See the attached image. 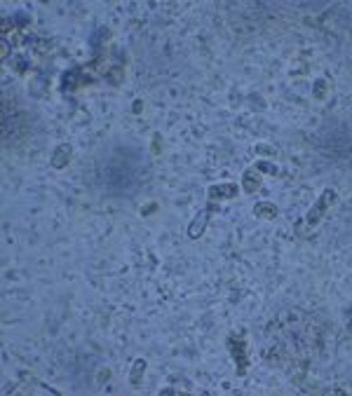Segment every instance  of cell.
Wrapping results in <instances>:
<instances>
[{"label": "cell", "mask_w": 352, "mask_h": 396, "mask_svg": "<svg viewBox=\"0 0 352 396\" xmlns=\"http://www.w3.org/2000/svg\"><path fill=\"white\" fill-rule=\"evenodd\" d=\"M228 350H230V356H233L235 366H237V373L240 375H247L249 370V350H247V340H244L242 333H233L228 338Z\"/></svg>", "instance_id": "2"}, {"label": "cell", "mask_w": 352, "mask_h": 396, "mask_svg": "<svg viewBox=\"0 0 352 396\" xmlns=\"http://www.w3.org/2000/svg\"><path fill=\"white\" fill-rule=\"evenodd\" d=\"M9 21H12V26H14V31H24V28L31 24V17H28L26 12H17L14 17H9Z\"/></svg>", "instance_id": "10"}, {"label": "cell", "mask_w": 352, "mask_h": 396, "mask_svg": "<svg viewBox=\"0 0 352 396\" xmlns=\"http://www.w3.org/2000/svg\"><path fill=\"white\" fill-rule=\"evenodd\" d=\"M9 49H12V45H9L5 38H0V59H2V61L9 56Z\"/></svg>", "instance_id": "13"}, {"label": "cell", "mask_w": 352, "mask_h": 396, "mask_svg": "<svg viewBox=\"0 0 352 396\" xmlns=\"http://www.w3.org/2000/svg\"><path fill=\"white\" fill-rule=\"evenodd\" d=\"M253 214H256V218H263V220H275L280 216V211H277V207L272 202H258L253 207Z\"/></svg>", "instance_id": "7"}, {"label": "cell", "mask_w": 352, "mask_h": 396, "mask_svg": "<svg viewBox=\"0 0 352 396\" xmlns=\"http://www.w3.org/2000/svg\"><path fill=\"white\" fill-rule=\"evenodd\" d=\"M106 380H110V370H101L99 373V385H103Z\"/></svg>", "instance_id": "15"}, {"label": "cell", "mask_w": 352, "mask_h": 396, "mask_svg": "<svg viewBox=\"0 0 352 396\" xmlns=\"http://www.w3.org/2000/svg\"><path fill=\"white\" fill-rule=\"evenodd\" d=\"M336 199H338V192H336V190H331V188H326L324 192L319 195V199H315L312 209L307 211L305 225L307 227H317V225H319V223H322V218H324V214L336 204Z\"/></svg>", "instance_id": "1"}, {"label": "cell", "mask_w": 352, "mask_h": 396, "mask_svg": "<svg viewBox=\"0 0 352 396\" xmlns=\"http://www.w3.org/2000/svg\"><path fill=\"white\" fill-rule=\"evenodd\" d=\"M132 110H134L136 115H139V113L144 110V101H141V99H136V101H134V108H132Z\"/></svg>", "instance_id": "16"}, {"label": "cell", "mask_w": 352, "mask_h": 396, "mask_svg": "<svg viewBox=\"0 0 352 396\" xmlns=\"http://www.w3.org/2000/svg\"><path fill=\"white\" fill-rule=\"evenodd\" d=\"M242 190L249 192V195L261 190V171L256 169V167H251V169H247L242 174Z\"/></svg>", "instance_id": "6"}, {"label": "cell", "mask_w": 352, "mask_h": 396, "mask_svg": "<svg viewBox=\"0 0 352 396\" xmlns=\"http://www.w3.org/2000/svg\"><path fill=\"white\" fill-rule=\"evenodd\" d=\"M144 373H146V361L144 359H136L134 361V368H132V373H129V382H132V385H141Z\"/></svg>", "instance_id": "9"}, {"label": "cell", "mask_w": 352, "mask_h": 396, "mask_svg": "<svg viewBox=\"0 0 352 396\" xmlns=\"http://www.w3.org/2000/svg\"><path fill=\"white\" fill-rule=\"evenodd\" d=\"M256 169L258 171H265V174H272V176H277L280 174V169H277V164H272V162H256Z\"/></svg>", "instance_id": "11"}, {"label": "cell", "mask_w": 352, "mask_h": 396, "mask_svg": "<svg viewBox=\"0 0 352 396\" xmlns=\"http://www.w3.org/2000/svg\"><path fill=\"white\" fill-rule=\"evenodd\" d=\"M240 195V185L237 183H216V185H209L207 197L211 202H221V199H235Z\"/></svg>", "instance_id": "3"}, {"label": "cell", "mask_w": 352, "mask_h": 396, "mask_svg": "<svg viewBox=\"0 0 352 396\" xmlns=\"http://www.w3.org/2000/svg\"><path fill=\"white\" fill-rule=\"evenodd\" d=\"M312 94H315V99H324L326 96V80H317Z\"/></svg>", "instance_id": "12"}, {"label": "cell", "mask_w": 352, "mask_h": 396, "mask_svg": "<svg viewBox=\"0 0 352 396\" xmlns=\"http://www.w3.org/2000/svg\"><path fill=\"white\" fill-rule=\"evenodd\" d=\"M103 80L108 82L110 87H120L125 82V66H110V68H106Z\"/></svg>", "instance_id": "8"}, {"label": "cell", "mask_w": 352, "mask_h": 396, "mask_svg": "<svg viewBox=\"0 0 352 396\" xmlns=\"http://www.w3.org/2000/svg\"><path fill=\"white\" fill-rule=\"evenodd\" d=\"M256 150H261V153H272V148H268V145H258Z\"/></svg>", "instance_id": "17"}, {"label": "cell", "mask_w": 352, "mask_h": 396, "mask_svg": "<svg viewBox=\"0 0 352 396\" xmlns=\"http://www.w3.org/2000/svg\"><path fill=\"white\" fill-rule=\"evenodd\" d=\"M71 157H73L71 143H59L54 150H52V167H54V169H63V167H68Z\"/></svg>", "instance_id": "5"}, {"label": "cell", "mask_w": 352, "mask_h": 396, "mask_svg": "<svg viewBox=\"0 0 352 396\" xmlns=\"http://www.w3.org/2000/svg\"><path fill=\"white\" fill-rule=\"evenodd\" d=\"M209 216H211V207L202 209L198 216L193 218V223L188 225V237L190 239H200V237H202V232H204L207 225H209Z\"/></svg>", "instance_id": "4"}, {"label": "cell", "mask_w": 352, "mask_h": 396, "mask_svg": "<svg viewBox=\"0 0 352 396\" xmlns=\"http://www.w3.org/2000/svg\"><path fill=\"white\" fill-rule=\"evenodd\" d=\"M160 150H162V138H160V134L153 136V153L160 155Z\"/></svg>", "instance_id": "14"}]
</instances>
